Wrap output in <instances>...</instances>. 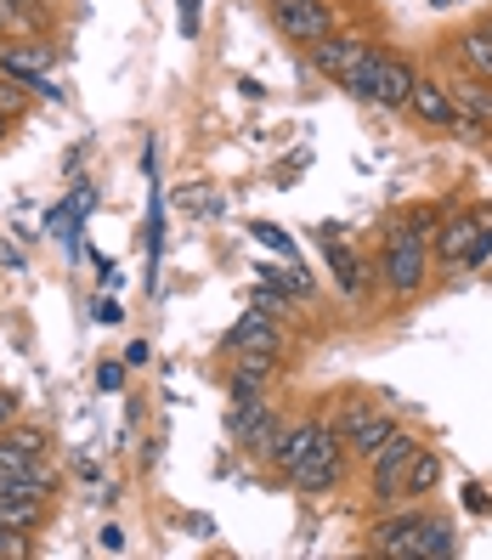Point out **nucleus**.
<instances>
[{"label": "nucleus", "mask_w": 492, "mask_h": 560, "mask_svg": "<svg viewBox=\"0 0 492 560\" xmlns=\"http://www.w3.org/2000/svg\"><path fill=\"white\" fill-rule=\"evenodd\" d=\"M0 521L17 526V533H35L46 521V504L40 499H23V492H0Z\"/></svg>", "instance_id": "obj_14"}, {"label": "nucleus", "mask_w": 492, "mask_h": 560, "mask_svg": "<svg viewBox=\"0 0 492 560\" xmlns=\"http://www.w3.org/2000/svg\"><path fill=\"white\" fill-rule=\"evenodd\" d=\"M17 108H23V85H12L7 74H0V114H7V119H12Z\"/></svg>", "instance_id": "obj_19"}, {"label": "nucleus", "mask_w": 492, "mask_h": 560, "mask_svg": "<svg viewBox=\"0 0 492 560\" xmlns=\"http://www.w3.org/2000/svg\"><path fill=\"white\" fill-rule=\"evenodd\" d=\"M340 470H345V447H340V436L323 424L317 442H312L301 458H294L283 476L301 487V492H335V487H340Z\"/></svg>", "instance_id": "obj_2"}, {"label": "nucleus", "mask_w": 492, "mask_h": 560, "mask_svg": "<svg viewBox=\"0 0 492 560\" xmlns=\"http://www.w3.org/2000/svg\"><path fill=\"white\" fill-rule=\"evenodd\" d=\"M413 555H458V533H453V521H419V538H413Z\"/></svg>", "instance_id": "obj_15"}, {"label": "nucleus", "mask_w": 492, "mask_h": 560, "mask_svg": "<svg viewBox=\"0 0 492 560\" xmlns=\"http://www.w3.org/2000/svg\"><path fill=\"white\" fill-rule=\"evenodd\" d=\"M272 18L289 40H301V46H317L328 28H335V18H328L323 0H272Z\"/></svg>", "instance_id": "obj_6"}, {"label": "nucleus", "mask_w": 492, "mask_h": 560, "mask_svg": "<svg viewBox=\"0 0 492 560\" xmlns=\"http://www.w3.org/2000/svg\"><path fill=\"white\" fill-rule=\"evenodd\" d=\"M226 346H233L244 362H278V351H283V335H278V323H272V312H244L238 323H233V335H226Z\"/></svg>", "instance_id": "obj_5"}, {"label": "nucleus", "mask_w": 492, "mask_h": 560, "mask_svg": "<svg viewBox=\"0 0 492 560\" xmlns=\"http://www.w3.org/2000/svg\"><path fill=\"white\" fill-rule=\"evenodd\" d=\"M413 69L408 62H397V57H385V51H363L356 57V69L345 74V85H351V96H363V103H379V108H408V91H413Z\"/></svg>", "instance_id": "obj_1"}, {"label": "nucleus", "mask_w": 492, "mask_h": 560, "mask_svg": "<svg viewBox=\"0 0 492 560\" xmlns=\"http://www.w3.org/2000/svg\"><path fill=\"white\" fill-rule=\"evenodd\" d=\"M17 7H28V12H35V7H46V0H17Z\"/></svg>", "instance_id": "obj_25"}, {"label": "nucleus", "mask_w": 492, "mask_h": 560, "mask_svg": "<svg viewBox=\"0 0 492 560\" xmlns=\"http://www.w3.org/2000/svg\"><path fill=\"white\" fill-rule=\"evenodd\" d=\"M328 260H335V278H340V289L356 301V294H363V278H356V255H351V249H340V244H328Z\"/></svg>", "instance_id": "obj_17"}, {"label": "nucleus", "mask_w": 492, "mask_h": 560, "mask_svg": "<svg viewBox=\"0 0 492 560\" xmlns=\"http://www.w3.org/2000/svg\"><path fill=\"white\" fill-rule=\"evenodd\" d=\"M465 504H470L476 515H487V510H492V504H487V492H481V487H465Z\"/></svg>", "instance_id": "obj_23"}, {"label": "nucleus", "mask_w": 492, "mask_h": 560, "mask_svg": "<svg viewBox=\"0 0 492 560\" xmlns=\"http://www.w3.org/2000/svg\"><path fill=\"white\" fill-rule=\"evenodd\" d=\"M408 108L424 119V125H442V130H453L458 125V108H453V91L442 85V80H413V91H408Z\"/></svg>", "instance_id": "obj_8"}, {"label": "nucleus", "mask_w": 492, "mask_h": 560, "mask_svg": "<svg viewBox=\"0 0 492 560\" xmlns=\"http://www.w3.org/2000/svg\"><path fill=\"white\" fill-rule=\"evenodd\" d=\"M413 447H419L413 436L390 431V442L374 453V504L390 510V504H402V499H408V487H402V481H408V458H413Z\"/></svg>", "instance_id": "obj_4"}, {"label": "nucleus", "mask_w": 492, "mask_h": 560, "mask_svg": "<svg viewBox=\"0 0 492 560\" xmlns=\"http://www.w3.org/2000/svg\"><path fill=\"white\" fill-rule=\"evenodd\" d=\"M390 431H397V424H390L385 413L351 408V413H345V424H340V447H345V453H356V458H374V453L390 442Z\"/></svg>", "instance_id": "obj_7"}, {"label": "nucleus", "mask_w": 492, "mask_h": 560, "mask_svg": "<svg viewBox=\"0 0 492 560\" xmlns=\"http://www.w3.org/2000/svg\"><path fill=\"white\" fill-rule=\"evenodd\" d=\"M481 226H492V205L476 210V215H465V221H447L442 226V238H436V260H442V267H458V260H465V249L481 238Z\"/></svg>", "instance_id": "obj_10"}, {"label": "nucleus", "mask_w": 492, "mask_h": 560, "mask_svg": "<svg viewBox=\"0 0 492 560\" xmlns=\"http://www.w3.org/2000/svg\"><path fill=\"white\" fill-rule=\"evenodd\" d=\"M28 555V533H17V526L0 521V560H23Z\"/></svg>", "instance_id": "obj_18"}, {"label": "nucleus", "mask_w": 492, "mask_h": 560, "mask_svg": "<svg viewBox=\"0 0 492 560\" xmlns=\"http://www.w3.org/2000/svg\"><path fill=\"white\" fill-rule=\"evenodd\" d=\"M12 419H17V402L7 397V390H0V431H7V424H12Z\"/></svg>", "instance_id": "obj_24"}, {"label": "nucleus", "mask_w": 492, "mask_h": 560, "mask_svg": "<svg viewBox=\"0 0 492 560\" xmlns=\"http://www.w3.org/2000/svg\"><path fill=\"white\" fill-rule=\"evenodd\" d=\"M419 521L424 515H413V510H402V515H385L379 526H374V555H408L413 560V538H419Z\"/></svg>", "instance_id": "obj_12"}, {"label": "nucleus", "mask_w": 492, "mask_h": 560, "mask_svg": "<svg viewBox=\"0 0 492 560\" xmlns=\"http://www.w3.org/2000/svg\"><path fill=\"white\" fill-rule=\"evenodd\" d=\"M181 35H199V0H181Z\"/></svg>", "instance_id": "obj_22"}, {"label": "nucleus", "mask_w": 492, "mask_h": 560, "mask_svg": "<svg viewBox=\"0 0 492 560\" xmlns=\"http://www.w3.org/2000/svg\"><path fill=\"white\" fill-rule=\"evenodd\" d=\"M0 74H7L12 85H23L28 96H57V85H51V74H46L40 51H17V46H7V51H0Z\"/></svg>", "instance_id": "obj_9"}, {"label": "nucleus", "mask_w": 492, "mask_h": 560, "mask_svg": "<svg viewBox=\"0 0 492 560\" xmlns=\"http://www.w3.org/2000/svg\"><path fill=\"white\" fill-rule=\"evenodd\" d=\"M436 481H442V458L431 453V447H413V458H408V499H424V492H436Z\"/></svg>", "instance_id": "obj_13"}, {"label": "nucleus", "mask_w": 492, "mask_h": 560, "mask_svg": "<svg viewBox=\"0 0 492 560\" xmlns=\"http://www.w3.org/2000/svg\"><path fill=\"white\" fill-rule=\"evenodd\" d=\"M0 130H7V114H0Z\"/></svg>", "instance_id": "obj_26"}, {"label": "nucleus", "mask_w": 492, "mask_h": 560, "mask_svg": "<svg viewBox=\"0 0 492 560\" xmlns=\"http://www.w3.org/2000/svg\"><path fill=\"white\" fill-rule=\"evenodd\" d=\"M255 238H260V244H272V249H278L283 260H294V244H289V238L278 233V226H255Z\"/></svg>", "instance_id": "obj_21"}, {"label": "nucleus", "mask_w": 492, "mask_h": 560, "mask_svg": "<svg viewBox=\"0 0 492 560\" xmlns=\"http://www.w3.org/2000/svg\"><path fill=\"white\" fill-rule=\"evenodd\" d=\"M312 51H317V69H323V74H335V80H345V74L356 69V57H363L368 46L356 40V35H340V28H328V35H323V40H317Z\"/></svg>", "instance_id": "obj_11"}, {"label": "nucleus", "mask_w": 492, "mask_h": 560, "mask_svg": "<svg viewBox=\"0 0 492 560\" xmlns=\"http://www.w3.org/2000/svg\"><path fill=\"white\" fill-rule=\"evenodd\" d=\"M424 272H431V249H424V238L397 233V238L385 244V255H379V278H385L390 294H413V289H424Z\"/></svg>", "instance_id": "obj_3"}, {"label": "nucleus", "mask_w": 492, "mask_h": 560, "mask_svg": "<svg viewBox=\"0 0 492 560\" xmlns=\"http://www.w3.org/2000/svg\"><path fill=\"white\" fill-rule=\"evenodd\" d=\"M465 62L481 80H492V28H470L465 35Z\"/></svg>", "instance_id": "obj_16"}, {"label": "nucleus", "mask_w": 492, "mask_h": 560, "mask_svg": "<svg viewBox=\"0 0 492 560\" xmlns=\"http://www.w3.org/2000/svg\"><path fill=\"white\" fill-rule=\"evenodd\" d=\"M0 28H28V7H17V0H0Z\"/></svg>", "instance_id": "obj_20"}]
</instances>
